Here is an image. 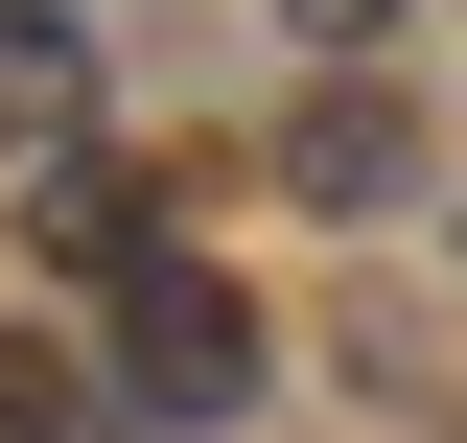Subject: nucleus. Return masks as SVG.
Segmentation results:
<instances>
[{
	"label": "nucleus",
	"mask_w": 467,
	"mask_h": 443,
	"mask_svg": "<svg viewBox=\"0 0 467 443\" xmlns=\"http://www.w3.org/2000/svg\"><path fill=\"white\" fill-rule=\"evenodd\" d=\"M94 374H117V420H187V443L257 420V280L187 257V233H164V257H117V280H94Z\"/></svg>",
	"instance_id": "obj_1"
},
{
	"label": "nucleus",
	"mask_w": 467,
	"mask_h": 443,
	"mask_svg": "<svg viewBox=\"0 0 467 443\" xmlns=\"http://www.w3.org/2000/svg\"><path fill=\"white\" fill-rule=\"evenodd\" d=\"M281 187H304V211H398V187H420V117L374 94V70H327V94L281 117Z\"/></svg>",
	"instance_id": "obj_2"
},
{
	"label": "nucleus",
	"mask_w": 467,
	"mask_h": 443,
	"mask_svg": "<svg viewBox=\"0 0 467 443\" xmlns=\"http://www.w3.org/2000/svg\"><path fill=\"white\" fill-rule=\"evenodd\" d=\"M94 117V24L70 0H0V140H70Z\"/></svg>",
	"instance_id": "obj_3"
},
{
	"label": "nucleus",
	"mask_w": 467,
	"mask_h": 443,
	"mask_svg": "<svg viewBox=\"0 0 467 443\" xmlns=\"http://www.w3.org/2000/svg\"><path fill=\"white\" fill-rule=\"evenodd\" d=\"M0 443H117V374L70 327H0Z\"/></svg>",
	"instance_id": "obj_4"
},
{
	"label": "nucleus",
	"mask_w": 467,
	"mask_h": 443,
	"mask_svg": "<svg viewBox=\"0 0 467 443\" xmlns=\"http://www.w3.org/2000/svg\"><path fill=\"white\" fill-rule=\"evenodd\" d=\"M47 257L117 280V257H164V233H140V187H117V164H47Z\"/></svg>",
	"instance_id": "obj_5"
},
{
	"label": "nucleus",
	"mask_w": 467,
	"mask_h": 443,
	"mask_svg": "<svg viewBox=\"0 0 467 443\" xmlns=\"http://www.w3.org/2000/svg\"><path fill=\"white\" fill-rule=\"evenodd\" d=\"M281 24H304V47H374V24H398V0H281Z\"/></svg>",
	"instance_id": "obj_6"
}]
</instances>
